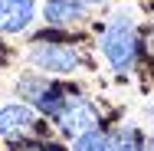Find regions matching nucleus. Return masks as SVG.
Listing matches in <instances>:
<instances>
[{"mask_svg":"<svg viewBox=\"0 0 154 151\" xmlns=\"http://www.w3.org/2000/svg\"><path fill=\"white\" fill-rule=\"evenodd\" d=\"M36 17V0H0V33H23Z\"/></svg>","mask_w":154,"mask_h":151,"instance_id":"nucleus-6","label":"nucleus"},{"mask_svg":"<svg viewBox=\"0 0 154 151\" xmlns=\"http://www.w3.org/2000/svg\"><path fill=\"white\" fill-rule=\"evenodd\" d=\"M17 89L26 102H33L43 115H53V118H59L66 105L72 102V99H66V89L59 82H49V79H23Z\"/></svg>","mask_w":154,"mask_h":151,"instance_id":"nucleus-2","label":"nucleus"},{"mask_svg":"<svg viewBox=\"0 0 154 151\" xmlns=\"http://www.w3.org/2000/svg\"><path fill=\"white\" fill-rule=\"evenodd\" d=\"M105 151H141L138 128H131V125L115 128V135H108V141H105Z\"/></svg>","mask_w":154,"mask_h":151,"instance_id":"nucleus-8","label":"nucleus"},{"mask_svg":"<svg viewBox=\"0 0 154 151\" xmlns=\"http://www.w3.org/2000/svg\"><path fill=\"white\" fill-rule=\"evenodd\" d=\"M141 151H154V138H148V141H144V148Z\"/></svg>","mask_w":154,"mask_h":151,"instance_id":"nucleus-10","label":"nucleus"},{"mask_svg":"<svg viewBox=\"0 0 154 151\" xmlns=\"http://www.w3.org/2000/svg\"><path fill=\"white\" fill-rule=\"evenodd\" d=\"M82 7H85L82 0H46L43 17L49 27H72L82 17Z\"/></svg>","mask_w":154,"mask_h":151,"instance_id":"nucleus-7","label":"nucleus"},{"mask_svg":"<svg viewBox=\"0 0 154 151\" xmlns=\"http://www.w3.org/2000/svg\"><path fill=\"white\" fill-rule=\"evenodd\" d=\"M82 3H105V0H82Z\"/></svg>","mask_w":154,"mask_h":151,"instance_id":"nucleus-11","label":"nucleus"},{"mask_svg":"<svg viewBox=\"0 0 154 151\" xmlns=\"http://www.w3.org/2000/svg\"><path fill=\"white\" fill-rule=\"evenodd\" d=\"M151 118H154V105H151Z\"/></svg>","mask_w":154,"mask_h":151,"instance_id":"nucleus-12","label":"nucleus"},{"mask_svg":"<svg viewBox=\"0 0 154 151\" xmlns=\"http://www.w3.org/2000/svg\"><path fill=\"white\" fill-rule=\"evenodd\" d=\"M36 131H43V128L30 105L13 102V105L0 109V138H23V135H36Z\"/></svg>","mask_w":154,"mask_h":151,"instance_id":"nucleus-5","label":"nucleus"},{"mask_svg":"<svg viewBox=\"0 0 154 151\" xmlns=\"http://www.w3.org/2000/svg\"><path fill=\"white\" fill-rule=\"evenodd\" d=\"M30 62L46 69V72L66 76V72H75L82 66V56L75 46H66V43H36L30 49Z\"/></svg>","mask_w":154,"mask_h":151,"instance_id":"nucleus-3","label":"nucleus"},{"mask_svg":"<svg viewBox=\"0 0 154 151\" xmlns=\"http://www.w3.org/2000/svg\"><path fill=\"white\" fill-rule=\"evenodd\" d=\"M138 49H141V43H138V33L131 27V20H115V23L105 27L102 56L108 59V66L115 72H128L134 66V59H138Z\"/></svg>","mask_w":154,"mask_h":151,"instance_id":"nucleus-1","label":"nucleus"},{"mask_svg":"<svg viewBox=\"0 0 154 151\" xmlns=\"http://www.w3.org/2000/svg\"><path fill=\"white\" fill-rule=\"evenodd\" d=\"M105 135L102 131H89V135H79L75 138V145H72V151H105Z\"/></svg>","mask_w":154,"mask_h":151,"instance_id":"nucleus-9","label":"nucleus"},{"mask_svg":"<svg viewBox=\"0 0 154 151\" xmlns=\"http://www.w3.org/2000/svg\"><path fill=\"white\" fill-rule=\"evenodd\" d=\"M98 121H102V115H98V109H95L89 99H72V102L66 105V112L59 115V128H62V135L79 138V135L95 131Z\"/></svg>","mask_w":154,"mask_h":151,"instance_id":"nucleus-4","label":"nucleus"}]
</instances>
